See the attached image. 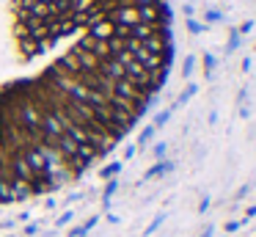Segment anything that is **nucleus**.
<instances>
[{
	"instance_id": "1",
	"label": "nucleus",
	"mask_w": 256,
	"mask_h": 237,
	"mask_svg": "<svg viewBox=\"0 0 256 237\" xmlns=\"http://www.w3.org/2000/svg\"><path fill=\"white\" fill-rule=\"evenodd\" d=\"M168 64L166 0H0V204L80 179L146 113Z\"/></svg>"
}]
</instances>
